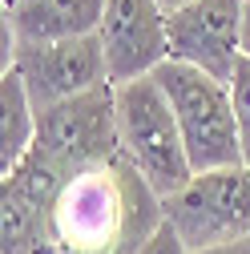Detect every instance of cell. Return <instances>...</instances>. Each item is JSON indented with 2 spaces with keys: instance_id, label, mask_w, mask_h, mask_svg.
Segmentation results:
<instances>
[{
  "instance_id": "obj_15",
  "label": "cell",
  "mask_w": 250,
  "mask_h": 254,
  "mask_svg": "<svg viewBox=\"0 0 250 254\" xmlns=\"http://www.w3.org/2000/svg\"><path fill=\"white\" fill-rule=\"evenodd\" d=\"M242 57H250V0L242 8Z\"/></svg>"
},
{
  "instance_id": "obj_4",
  "label": "cell",
  "mask_w": 250,
  "mask_h": 254,
  "mask_svg": "<svg viewBox=\"0 0 250 254\" xmlns=\"http://www.w3.org/2000/svg\"><path fill=\"white\" fill-rule=\"evenodd\" d=\"M33 153H41L53 170L65 178H77L85 170L109 166L121 157V133H117V89L101 85L93 93H81L73 101H61L37 113V141Z\"/></svg>"
},
{
  "instance_id": "obj_5",
  "label": "cell",
  "mask_w": 250,
  "mask_h": 254,
  "mask_svg": "<svg viewBox=\"0 0 250 254\" xmlns=\"http://www.w3.org/2000/svg\"><path fill=\"white\" fill-rule=\"evenodd\" d=\"M166 222L186 250L250 238V166L194 174V182L166 202Z\"/></svg>"
},
{
  "instance_id": "obj_1",
  "label": "cell",
  "mask_w": 250,
  "mask_h": 254,
  "mask_svg": "<svg viewBox=\"0 0 250 254\" xmlns=\"http://www.w3.org/2000/svg\"><path fill=\"white\" fill-rule=\"evenodd\" d=\"M162 222L166 202L125 157L69 178L53 206L61 254H137Z\"/></svg>"
},
{
  "instance_id": "obj_9",
  "label": "cell",
  "mask_w": 250,
  "mask_h": 254,
  "mask_svg": "<svg viewBox=\"0 0 250 254\" xmlns=\"http://www.w3.org/2000/svg\"><path fill=\"white\" fill-rule=\"evenodd\" d=\"M105 0H20L4 8V24L12 28L16 45H53L93 37L101 28Z\"/></svg>"
},
{
  "instance_id": "obj_10",
  "label": "cell",
  "mask_w": 250,
  "mask_h": 254,
  "mask_svg": "<svg viewBox=\"0 0 250 254\" xmlns=\"http://www.w3.org/2000/svg\"><path fill=\"white\" fill-rule=\"evenodd\" d=\"M0 254H61L53 234V210L0 186Z\"/></svg>"
},
{
  "instance_id": "obj_2",
  "label": "cell",
  "mask_w": 250,
  "mask_h": 254,
  "mask_svg": "<svg viewBox=\"0 0 250 254\" xmlns=\"http://www.w3.org/2000/svg\"><path fill=\"white\" fill-rule=\"evenodd\" d=\"M117 133H121V157L149 182V190L162 202H170L194 182L178 117L153 77L117 85Z\"/></svg>"
},
{
  "instance_id": "obj_11",
  "label": "cell",
  "mask_w": 250,
  "mask_h": 254,
  "mask_svg": "<svg viewBox=\"0 0 250 254\" xmlns=\"http://www.w3.org/2000/svg\"><path fill=\"white\" fill-rule=\"evenodd\" d=\"M37 141V105L24 81L4 69L0 73V174H8Z\"/></svg>"
},
{
  "instance_id": "obj_7",
  "label": "cell",
  "mask_w": 250,
  "mask_h": 254,
  "mask_svg": "<svg viewBox=\"0 0 250 254\" xmlns=\"http://www.w3.org/2000/svg\"><path fill=\"white\" fill-rule=\"evenodd\" d=\"M242 8L246 0H194L170 12V61L194 65L214 81L230 85L234 65L242 61Z\"/></svg>"
},
{
  "instance_id": "obj_8",
  "label": "cell",
  "mask_w": 250,
  "mask_h": 254,
  "mask_svg": "<svg viewBox=\"0 0 250 254\" xmlns=\"http://www.w3.org/2000/svg\"><path fill=\"white\" fill-rule=\"evenodd\" d=\"M97 41L105 49L113 89L141 81V77H153L170 61L166 12L158 0H105Z\"/></svg>"
},
{
  "instance_id": "obj_16",
  "label": "cell",
  "mask_w": 250,
  "mask_h": 254,
  "mask_svg": "<svg viewBox=\"0 0 250 254\" xmlns=\"http://www.w3.org/2000/svg\"><path fill=\"white\" fill-rule=\"evenodd\" d=\"M162 4V12L170 16V12H178V8H186V4H194V0H158Z\"/></svg>"
},
{
  "instance_id": "obj_17",
  "label": "cell",
  "mask_w": 250,
  "mask_h": 254,
  "mask_svg": "<svg viewBox=\"0 0 250 254\" xmlns=\"http://www.w3.org/2000/svg\"><path fill=\"white\" fill-rule=\"evenodd\" d=\"M12 4H20V0H4V8H12Z\"/></svg>"
},
{
  "instance_id": "obj_14",
  "label": "cell",
  "mask_w": 250,
  "mask_h": 254,
  "mask_svg": "<svg viewBox=\"0 0 250 254\" xmlns=\"http://www.w3.org/2000/svg\"><path fill=\"white\" fill-rule=\"evenodd\" d=\"M190 254H250V238H242V242H222V246H206V250H190Z\"/></svg>"
},
{
  "instance_id": "obj_13",
  "label": "cell",
  "mask_w": 250,
  "mask_h": 254,
  "mask_svg": "<svg viewBox=\"0 0 250 254\" xmlns=\"http://www.w3.org/2000/svg\"><path fill=\"white\" fill-rule=\"evenodd\" d=\"M137 254H190V250H186V242L178 238V230L170 226V222H162V226L153 230V238H149Z\"/></svg>"
},
{
  "instance_id": "obj_12",
  "label": "cell",
  "mask_w": 250,
  "mask_h": 254,
  "mask_svg": "<svg viewBox=\"0 0 250 254\" xmlns=\"http://www.w3.org/2000/svg\"><path fill=\"white\" fill-rule=\"evenodd\" d=\"M230 97L238 117V141H242V166H250V57H242L230 77Z\"/></svg>"
},
{
  "instance_id": "obj_3",
  "label": "cell",
  "mask_w": 250,
  "mask_h": 254,
  "mask_svg": "<svg viewBox=\"0 0 250 254\" xmlns=\"http://www.w3.org/2000/svg\"><path fill=\"white\" fill-rule=\"evenodd\" d=\"M153 81L162 85L166 101L178 117L186 157H190L194 174L242 166L238 117H234V97H230L226 81H214L210 73H202L194 65H178V61H166L153 73Z\"/></svg>"
},
{
  "instance_id": "obj_6",
  "label": "cell",
  "mask_w": 250,
  "mask_h": 254,
  "mask_svg": "<svg viewBox=\"0 0 250 254\" xmlns=\"http://www.w3.org/2000/svg\"><path fill=\"white\" fill-rule=\"evenodd\" d=\"M8 69L24 81L37 113L109 85V65H105V49H101L97 33L73 37V41H53V45H16Z\"/></svg>"
}]
</instances>
